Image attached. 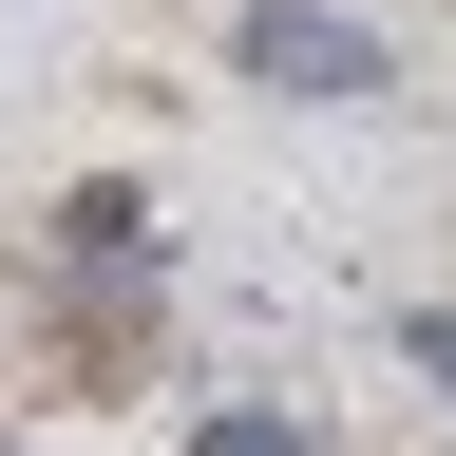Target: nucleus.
Masks as SVG:
<instances>
[{
  "label": "nucleus",
  "instance_id": "obj_2",
  "mask_svg": "<svg viewBox=\"0 0 456 456\" xmlns=\"http://www.w3.org/2000/svg\"><path fill=\"white\" fill-rule=\"evenodd\" d=\"M209 456H305V437H285V419H209Z\"/></svg>",
  "mask_w": 456,
  "mask_h": 456
},
{
  "label": "nucleus",
  "instance_id": "obj_3",
  "mask_svg": "<svg viewBox=\"0 0 456 456\" xmlns=\"http://www.w3.org/2000/svg\"><path fill=\"white\" fill-rule=\"evenodd\" d=\"M419 380H437V399H456V305H419Z\"/></svg>",
  "mask_w": 456,
  "mask_h": 456
},
{
  "label": "nucleus",
  "instance_id": "obj_1",
  "mask_svg": "<svg viewBox=\"0 0 456 456\" xmlns=\"http://www.w3.org/2000/svg\"><path fill=\"white\" fill-rule=\"evenodd\" d=\"M248 77H266V95H380L399 57H380L362 20H323V0H266V20H248Z\"/></svg>",
  "mask_w": 456,
  "mask_h": 456
}]
</instances>
